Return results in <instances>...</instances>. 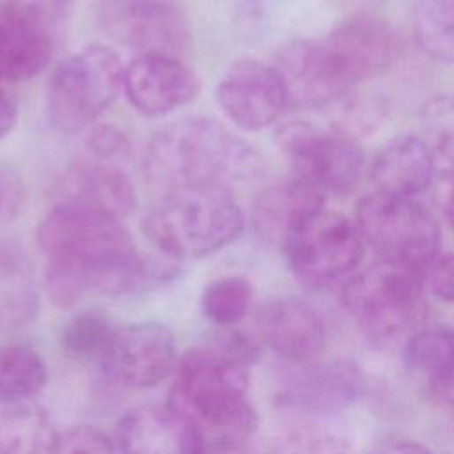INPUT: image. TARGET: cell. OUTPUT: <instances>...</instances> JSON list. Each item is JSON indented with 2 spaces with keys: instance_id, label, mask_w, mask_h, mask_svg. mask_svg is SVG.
<instances>
[{
  "instance_id": "4316f807",
  "label": "cell",
  "mask_w": 454,
  "mask_h": 454,
  "mask_svg": "<svg viewBox=\"0 0 454 454\" xmlns=\"http://www.w3.org/2000/svg\"><path fill=\"white\" fill-rule=\"evenodd\" d=\"M115 325L99 310H85L69 317L60 330L62 349L78 360H101L115 333Z\"/></svg>"
},
{
  "instance_id": "b9f144b4",
  "label": "cell",
  "mask_w": 454,
  "mask_h": 454,
  "mask_svg": "<svg viewBox=\"0 0 454 454\" xmlns=\"http://www.w3.org/2000/svg\"><path fill=\"white\" fill-rule=\"evenodd\" d=\"M452 454H454V450H452Z\"/></svg>"
},
{
  "instance_id": "44dd1931",
  "label": "cell",
  "mask_w": 454,
  "mask_h": 454,
  "mask_svg": "<svg viewBox=\"0 0 454 454\" xmlns=\"http://www.w3.org/2000/svg\"><path fill=\"white\" fill-rule=\"evenodd\" d=\"M62 200L124 218L133 211L137 195L129 177L115 163L80 160L62 177Z\"/></svg>"
},
{
  "instance_id": "d6a6232c",
  "label": "cell",
  "mask_w": 454,
  "mask_h": 454,
  "mask_svg": "<svg viewBox=\"0 0 454 454\" xmlns=\"http://www.w3.org/2000/svg\"><path fill=\"white\" fill-rule=\"evenodd\" d=\"M427 282L436 298L454 303V254L434 259L427 270Z\"/></svg>"
},
{
  "instance_id": "5bb4252c",
  "label": "cell",
  "mask_w": 454,
  "mask_h": 454,
  "mask_svg": "<svg viewBox=\"0 0 454 454\" xmlns=\"http://www.w3.org/2000/svg\"><path fill=\"white\" fill-rule=\"evenodd\" d=\"M364 392V378L356 365L346 360L326 364H298L280 383L278 399L284 406L312 413L330 415L351 406Z\"/></svg>"
},
{
  "instance_id": "277c9868",
  "label": "cell",
  "mask_w": 454,
  "mask_h": 454,
  "mask_svg": "<svg viewBox=\"0 0 454 454\" xmlns=\"http://www.w3.org/2000/svg\"><path fill=\"white\" fill-rule=\"evenodd\" d=\"M245 218L225 190H174L145 215L147 239L167 257L200 259L239 238Z\"/></svg>"
},
{
  "instance_id": "74e56055",
  "label": "cell",
  "mask_w": 454,
  "mask_h": 454,
  "mask_svg": "<svg viewBox=\"0 0 454 454\" xmlns=\"http://www.w3.org/2000/svg\"><path fill=\"white\" fill-rule=\"evenodd\" d=\"M18 119V110L14 101L0 89V138L11 133Z\"/></svg>"
},
{
  "instance_id": "4fadbf2b",
  "label": "cell",
  "mask_w": 454,
  "mask_h": 454,
  "mask_svg": "<svg viewBox=\"0 0 454 454\" xmlns=\"http://www.w3.org/2000/svg\"><path fill=\"white\" fill-rule=\"evenodd\" d=\"M122 90L142 115L163 117L197 96L199 80L177 57L147 53L124 67Z\"/></svg>"
},
{
  "instance_id": "ac0fdd59",
  "label": "cell",
  "mask_w": 454,
  "mask_h": 454,
  "mask_svg": "<svg viewBox=\"0 0 454 454\" xmlns=\"http://www.w3.org/2000/svg\"><path fill=\"white\" fill-rule=\"evenodd\" d=\"M323 39L351 85L387 69L395 55L394 32L372 14L351 16Z\"/></svg>"
},
{
  "instance_id": "ba28073f",
  "label": "cell",
  "mask_w": 454,
  "mask_h": 454,
  "mask_svg": "<svg viewBox=\"0 0 454 454\" xmlns=\"http://www.w3.org/2000/svg\"><path fill=\"white\" fill-rule=\"evenodd\" d=\"M277 144L293 177L323 193L351 192L362 176L364 154L353 137L326 131L309 122H289L277 131Z\"/></svg>"
},
{
  "instance_id": "e575fe53",
  "label": "cell",
  "mask_w": 454,
  "mask_h": 454,
  "mask_svg": "<svg viewBox=\"0 0 454 454\" xmlns=\"http://www.w3.org/2000/svg\"><path fill=\"white\" fill-rule=\"evenodd\" d=\"M372 454H431V450L417 440L394 438L378 445Z\"/></svg>"
},
{
  "instance_id": "8d00e7d4",
  "label": "cell",
  "mask_w": 454,
  "mask_h": 454,
  "mask_svg": "<svg viewBox=\"0 0 454 454\" xmlns=\"http://www.w3.org/2000/svg\"><path fill=\"white\" fill-rule=\"evenodd\" d=\"M16 199H18V184L14 176L0 168V215L5 213L9 207H14Z\"/></svg>"
},
{
  "instance_id": "f1b7e54d",
  "label": "cell",
  "mask_w": 454,
  "mask_h": 454,
  "mask_svg": "<svg viewBox=\"0 0 454 454\" xmlns=\"http://www.w3.org/2000/svg\"><path fill=\"white\" fill-rule=\"evenodd\" d=\"M278 454H349V447L337 431L301 422L278 438Z\"/></svg>"
},
{
  "instance_id": "484cf974",
  "label": "cell",
  "mask_w": 454,
  "mask_h": 454,
  "mask_svg": "<svg viewBox=\"0 0 454 454\" xmlns=\"http://www.w3.org/2000/svg\"><path fill=\"white\" fill-rule=\"evenodd\" d=\"M419 48L438 62H454V0H417L411 16Z\"/></svg>"
},
{
  "instance_id": "603a6c76",
  "label": "cell",
  "mask_w": 454,
  "mask_h": 454,
  "mask_svg": "<svg viewBox=\"0 0 454 454\" xmlns=\"http://www.w3.org/2000/svg\"><path fill=\"white\" fill-rule=\"evenodd\" d=\"M403 360L413 374L436 383L454 369V330L445 325L419 326L404 342Z\"/></svg>"
},
{
  "instance_id": "8992f818",
  "label": "cell",
  "mask_w": 454,
  "mask_h": 454,
  "mask_svg": "<svg viewBox=\"0 0 454 454\" xmlns=\"http://www.w3.org/2000/svg\"><path fill=\"white\" fill-rule=\"evenodd\" d=\"M124 67L105 44H89L62 60L46 89L50 124L64 135L90 126L119 96Z\"/></svg>"
},
{
  "instance_id": "836d02e7",
  "label": "cell",
  "mask_w": 454,
  "mask_h": 454,
  "mask_svg": "<svg viewBox=\"0 0 454 454\" xmlns=\"http://www.w3.org/2000/svg\"><path fill=\"white\" fill-rule=\"evenodd\" d=\"M385 117L380 105H374L371 101H355L349 103L342 114L344 121V131L351 137L355 131H367L374 122H381Z\"/></svg>"
},
{
  "instance_id": "f35d334b",
  "label": "cell",
  "mask_w": 454,
  "mask_h": 454,
  "mask_svg": "<svg viewBox=\"0 0 454 454\" xmlns=\"http://www.w3.org/2000/svg\"><path fill=\"white\" fill-rule=\"evenodd\" d=\"M204 454H247V450H245V443L206 442Z\"/></svg>"
},
{
  "instance_id": "e0dca14e",
  "label": "cell",
  "mask_w": 454,
  "mask_h": 454,
  "mask_svg": "<svg viewBox=\"0 0 454 454\" xmlns=\"http://www.w3.org/2000/svg\"><path fill=\"white\" fill-rule=\"evenodd\" d=\"M291 106H326L349 89L323 39L294 41L280 50L277 66Z\"/></svg>"
},
{
  "instance_id": "3957f363",
  "label": "cell",
  "mask_w": 454,
  "mask_h": 454,
  "mask_svg": "<svg viewBox=\"0 0 454 454\" xmlns=\"http://www.w3.org/2000/svg\"><path fill=\"white\" fill-rule=\"evenodd\" d=\"M247 390L248 365L220 348H193L179 358L168 403L192 420L204 442L247 443L259 424Z\"/></svg>"
},
{
  "instance_id": "7402d4cb",
  "label": "cell",
  "mask_w": 454,
  "mask_h": 454,
  "mask_svg": "<svg viewBox=\"0 0 454 454\" xmlns=\"http://www.w3.org/2000/svg\"><path fill=\"white\" fill-rule=\"evenodd\" d=\"M434 170V154L417 135H399L381 147L371 168L378 192L413 197L427 188Z\"/></svg>"
},
{
  "instance_id": "52a82bcc",
  "label": "cell",
  "mask_w": 454,
  "mask_h": 454,
  "mask_svg": "<svg viewBox=\"0 0 454 454\" xmlns=\"http://www.w3.org/2000/svg\"><path fill=\"white\" fill-rule=\"evenodd\" d=\"M356 227L381 262L426 273L436 259L438 223L411 197L365 195L356 206Z\"/></svg>"
},
{
  "instance_id": "9c48e42d",
  "label": "cell",
  "mask_w": 454,
  "mask_h": 454,
  "mask_svg": "<svg viewBox=\"0 0 454 454\" xmlns=\"http://www.w3.org/2000/svg\"><path fill=\"white\" fill-rule=\"evenodd\" d=\"M282 250L301 284L325 287L358 266L365 241L346 216L323 207L293 232Z\"/></svg>"
},
{
  "instance_id": "9a60e30c",
  "label": "cell",
  "mask_w": 454,
  "mask_h": 454,
  "mask_svg": "<svg viewBox=\"0 0 454 454\" xmlns=\"http://www.w3.org/2000/svg\"><path fill=\"white\" fill-rule=\"evenodd\" d=\"M259 339L280 358L298 365L312 362L326 342V325L307 301L293 296L268 300L255 314Z\"/></svg>"
},
{
  "instance_id": "ab89813d",
  "label": "cell",
  "mask_w": 454,
  "mask_h": 454,
  "mask_svg": "<svg viewBox=\"0 0 454 454\" xmlns=\"http://www.w3.org/2000/svg\"><path fill=\"white\" fill-rule=\"evenodd\" d=\"M445 215H447L450 225L454 227V184H452V188L449 190V193L445 197Z\"/></svg>"
},
{
  "instance_id": "ffe728a7",
  "label": "cell",
  "mask_w": 454,
  "mask_h": 454,
  "mask_svg": "<svg viewBox=\"0 0 454 454\" xmlns=\"http://www.w3.org/2000/svg\"><path fill=\"white\" fill-rule=\"evenodd\" d=\"M55 35L30 16L0 2V80L21 82L50 62Z\"/></svg>"
},
{
  "instance_id": "7c38bea8",
  "label": "cell",
  "mask_w": 454,
  "mask_h": 454,
  "mask_svg": "<svg viewBox=\"0 0 454 454\" xmlns=\"http://www.w3.org/2000/svg\"><path fill=\"white\" fill-rule=\"evenodd\" d=\"M215 99L223 114L245 131L271 126L291 106L275 66L255 59L232 62L215 87Z\"/></svg>"
},
{
  "instance_id": "83f0119b",
  "label": "cell",
  "mask_w": 454,
  "mask_h": 454,
  "mask_svg": "<svg viewBox=\"0 0 454 454\" xmlns=\"http://www.w3.org/2000/svg\"><path fill=\"white\" fill-rule=\"evenodd\" d=\"M254 298V287L248 278L229 275L209 282L200 296L202 314L215 325L231 326L239 323Z\"/></svg>"
},
{
  "instance_id": "d4e9b609",
  "label": "cell",
  "mask_w": 454,
  "mask_h": 454,
  "mask_svg": "<svg viewBox=\"0 0 454 454\" xmlns=\"http://www.w3.org/2000/svg\"><path fill=\"white\" fill-rule=\"evenodd\" d=\"M53 434L48 415L32 404H9L0 410V454H44Z\"/></svg>"
},
{
  "instance_id": "1f68e13d",
  "label": "cell",
  "mask_w": 454,
  "mask_h": 454,
  "mask_svg": "<svg viewBox=\"0 0 454 454\" xmlns=\"http://www.w3.org/2000/svg\"><path fill=\"white\" fill-rule=\"evenodd\" d=\"M87 149L94 160L117 165L129 156V140L119 128L99 124L90 131Z\"/></svg>"
},
{
  "instance_id": "d6986e66",
  "label": "cell",
  "mask_w": 454,
  "mask_h": 454,
  "mask_svg": "<svg viewBox=\"0 0 454 454\" xmlns=\"http://www.w3.org/2000/svg\"><path fill=\"white\" fill-rule=\"evenodd\" d=\"M325 207V193L291 177L266 186L254 202L252 223L261 238L284 247L293 232Z\"/></svg>"
},
{
  "instance_id": "30bf717a",
  "label": "cell",
  "mask_w": 454,
  "mask_h": 454,
  "mask_svg": "<svg viewBox=\"0 0 454 454\" xmlns=\"http://www.w3.org/2000/svg\"><path fill=\"white\" fill-rule=\"evenodd\" d=\"M179 358L174 335L165 326L137 323L115 330L99 364L112 385L147 390L172 378Z\"/></svg>"
},
{
  "instance_id": "8fae6325",
  "label": "cell",
  "mask_w": 454,
  "mask_h": 454,
  "mask_svg": "<svg viewBox=\"0 0 454 454\" xmlns=\"http://www.w3.org/2000/svg\"><path fill=\"white\" fill-rule=\"evenodd\" d=\"M99 18L117 43L138 55L179 59L190 43L186 20L172 0H101Z\"/></svg>"
},
{
  "instance_id": "4dcf8cb0",
  "label": "cell",
  "mask_w": 454,
  "mask_h": 454,
  "mask_svg": "<svg viewBox=\"0 0 454 454\" xmlns=\"http://www.w3.org/2000/svg\"><path fill=\"white\" fill-rule=\"evenodd\" d=\"M9 7L30 16L43 27H46L53 35H57L62 27L71 18L74 0H0Z\"/></svg>"
},
{
  "instance_id": "5b68a950",
  "label": "cell",
  "mask_w": 454,
  "mask_h": 454,
  "mask_svg": "<svg viewBox=\"0 0 454 454\" xmlns=\"http://www.w3.org/2000/svg\"><path fill=\"white\" fill-rule=\"evenodd\" d=\"M342 305L372 342H390L415 332L426 312L424 273L376 262L342 287Z\"/></svg>"
},
{
  "instance_id": "2e32d148",
  "label": "cell",
  "mask_w": 454,
  "mask_h": 454,
  "mask_svg": "<svg viewBox=\"0 0 454 454\" xmlns=\"http://www.w3.org/2000/svg\"><path fill=\"white\" fill-rule=\"evenodd\" d=\"M122 454H204L200 431L168 401L129 410L117 427Z\"/></svg>"
},
{
  "instance_id": "60d3db41",
  "label": "cell",
  "mask_w": 454,
  "mask_h": 454,
  "mask_svg": "<svg viewBox=\"0 0 454 454\" xmlns=\"http://www.w3.org/2000/svg\"><path fill=\"white\" fill-rule=\"evenodd\" d=\"M450 167H452V172H454V158L450 160Z\"/></svg>"
},
{
  "instance_id": "cb8c5ba5",
  "label": "cell",
  "mask_w": 454,
  "mask_h": 454,
  "mask_svg": "<svg viewBox=\"0 0 454 454\" xmlns=\"http://www.w3.org/2000/svg\"><path fill=\"white\" fill-rule=\"evenodd\" d=\"M48 372L41 355L21 344L0 346V404H20L46 385Z\"/></svg>"
},
{
  "instance_id": "7a4b0ae2",
  "label": "cell",
  "mask_w": 454,
  "mask_h": 454,
  "mask_svg": "<svg viewBox=\"0 0 454 454\" xmlns=\"http://www.w3.org/2000/svg\"><path fill=\"white\" fill-rule=\"evenodd\" d=\"M261 154L222 122L192 117L163 126L147 144V179L174 190H225L262 172Z\"/></svg>"
},
{
  "instance_id": "d590c367",
  "label": "cell",
  "mask_w": 454,
  "mask_h": 454,
  "mask_svg": "<svg viewBox=\"0 0 454 454\" xmlns=\"http://www.w3.org/2000/svg\"><path fill=\"white\" fill-rule=\"evenodd\" d=\"M429 394L443 410L454 415V369L436 383L429 385Z\"/></svg>"
},
{
  "instance_id": "6da1fadb",
  "label": "cell",
  "mask_w": 454,
  "mask_h": 454,
  "mask_svg": "<svg viewBox=\"0 0 454 454\" xmlns=\"http://www.w3.org/2000/svg\"><path fill=\"white\" fill-rule=\"evenodd\" d=\"M110 213L62 200L37 227L46 291L57 307L90 294H128L176 275V268L138 255L128 229Z\"/></svg>"
},
{
  "instance_id": "f546056e",
  "label": "cell",
  "mask_w": 454,
  "mask_h": 454,
  "mask_svg": "<svg viewBox=\"0 0 454 454\" xmlns=\"http://www.w3.org/2000/svg\"><path fill=\"white\" fill-rule=\"evenodd\" d=\"M48 454H115L110 440L90 426H74L55 434Z\"/></svg>"
}]
</instances>
